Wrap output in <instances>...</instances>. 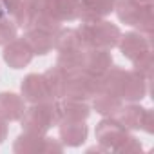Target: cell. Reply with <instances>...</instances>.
I'll use <instances>...</instances> for the list:
<instances>
[{
    "label": "cell",
    "instance_id": "obj_10",
    "mask_svg": "<svg viewBox=\"0 0 154 154\" xmlns=\"http://www.w3.org/2000/svg\"><path fill=\"white\" fill-rule=\"evenodd\" d=\"M58 103V118L62 122H85L91 114V105L85 100H72L62 98L56 100Z\"/></svg>",
    "mask_w": 154,
    "mask_h": 154
},
{
    "label": "cell",
    "instance_id": "obj_26",
    "mask_svg": "<svg viewBox=\"0 0 154 154\" xmlns=\"http://www.w3.org/2000/svg\"><path fill=\"white\" fill-rule=\"evenodd\" d=\"M33 27H36V29H40V31H44V33L54 36V35L62 29V22L56 20L54 17H51L47 11H40V13L36 15V20H35V26H33Z\"/></svg>",
    "mask_w": 154,
    "mask_h": 154
},
{
    "label": "cell",
    "instance_id": "obj_24",
    "mask_svg": "<svg viewBox=\"0 0 154 154\" xmlns=\"http://www.w3.org/2000/svg\"><path fill=\"white\" fill-rule=\"evenodd\" d=\"M54 49L56 51H63V49H84L80 44V36L76 29H65L62 26V29L54 35ZM85 51V49H84Z\"/></svg>",
    "mask_w": 154,
    "mask_h": 154
},
{
    "label": "cell",
    "instance_id": "obj_29",
    "mask_svg": "<svg viewBox=\"0 0 154 154\" xmlns=\"http://www.w3.org/2000/svg\"><path fill=\"white\" fill-rule=\"evenodd\" d=\"M114 150H116V152H125V154H134V152H141L143 147H141L140 140H136L134 136L127 134V136L114 147Z\"/></svg>",
    "mask_w": 154,
    "mask_h": 154
},
{
    "label": "cell",
    "instance_id": "obj_25",
    "mask_svg": "<svg viewBox=\"0 0 154 154\" xmlns=\"http://www.w3.org/2000/svg\"><path fill=\"white\" fill-rule=\"evenodd\" d=\"M18 35V27L13 22V18L0 11V45H6L11 40H15Z\"/></svg>",
    "mask_w": 154,
    "mask_h": 154
},
{
    "label": "cell",
    "instance_id": "obj_34",
    "mask_svg": "<svg viewBox=\"0 0 154 154\" xmlns=\"http://www.w3.org/2000/svg\"><path fill=\"white\" fill-rule=\"evenodd\" d=\"M134 2H136L138 6H141V8H150V6H154V0H134Z\"/></svg>",
    "mask_w": 154,
    "mask_h": 154
},
{
    "label": "cell",
    "instance_id": "obj_31",
    "mask_svg": "<svg viewBox=\"0 0 154 154\" xmlns=\"http://www.w3.org/2000/svg\"><path fill=\"white\" fill-rule=\"evenodd\" d=\"M22 4V0H0V11L11 17V13Z\"/></svg>",
    "mask_w": 154,
    "mask_h": 154
},
{
    "label": "cell",
    "instance_id": "obj_17",
    "mask_svg": "<svg viewBox=\"0 0 154 154\" xmlns=\"http://www.w3.org/2000/svg\"><path fill=\"white\" fill-rule=\"evenodd\" d=\"M67 78H69V72L58 65H53L44 72V80L47 84V89H49V94L53 96V100H62L65 96Z\"/></svg>",
    "mask_w": 154,
    "mask_h": 154
},
{
    "label": "cell",
    "instance_id": "obj_21",
    "mask_svg": "<svg viewBox=\"0 0 154 154\" xmlns=\"http://www.w3.org/2000/svg\"><path fill=\"white\" fill-rule=\"evenodd\" d=\"M123 105V100L120 96H114V94H107V93H98L94 98H93V109L102 114L103 118L107 116H116L118 111L122 109Z\"/></svg>",
    "mask_w": 154,
    "mask_h": 154
},
{
    "label": "cell",
    "instance_id": "obj_3",
    "mask_svg": "<svg viewBox=\"0 0 154 154\" xmlns=\"http://www.w3.org/2000/svg\"><path fill=\"white\" fill-rule=\"evenodd\" d=\"M102 76H96L85 69L69 72L67 78V87H65V96L63 98H72V100H93L98 93H102Z\"/></svg>",
    "mask_w": 154,
    "mask_h": 154
},
{
    "label": "cell",
    "instance_id": "obj_22",
    "mask_svg": "<svg viewBox=\"0 0 154 154\" xmlns=\"http://www.w3.org/2000/svg\"><path fill=\"white\" fill-rule=\"evenodd\" d=\"M114 11H116L120 22H123V24L134 27L136 22H138V18H140V13L143 11V8L138 6L134 0H116Z\"/></svg>",
    "mask_w": 154,
    "mask_h": 154
},
{
    "label": "cell",
    "instance_id": "obj_33",
    "mask_svg": "<svg viewBox=\"0 0 154 154\" xmlns=\"http://www.w3.org/2000/svg\"><path fill=\"white\" fill-rule=\"evenodd\" d=\"M6 138H8V122L0 118V143H4Z\"/></svg>",
    "mask_w": 154,
    "mask_h": 154
},
{
    "label": "cell",
    "instance_id": "obj_13",
    "mask_svg": "<svg viewBox=\"0 0 154 154\" xmlns=\"http://www.w3.org/2000/svg\"><path fill=\"white\" fill-rule=\"evenodd\" d=\"M60 125V141L63 147H80L85 143L89 129L85 122H62Z\"/></svg>",
    "mask_w": 154,
    "mask_h": 154
},
{
    "label": "cell",
    "instance_id": "obj_8",
    "mask_svg": "<svg viewBox=\"0 0 154 154\" xmlns=\"http://www.w3.org/2000/svg\"><path fill=\"white\" fill-rule=\"evenodd\" d=\"M2 56H4V62L11 69H24L26 65L31 63V60H33L35 54L29 49V45L26 44V40L17 36L15 40H11L9 44L4 45Z\"/></svg>",
    "mask_w": 154,
    "mask_h": 154
},
{
    "label": "cell",
    "instance_id": "obj_15",
    "mask_svg": "<svg viewBox=\"0 0 154 154\" xmlns=\"http://www.w3.org/2000/svg\"><path fill=\"white\" fill-rule=\"evenodd\" d=\"M112 67V54L107 49H87L85 51V60H84V69L96 74L103 76L109 69Z\"/></svg>",
    "mask_w": 154,
    "mask_h": 154
},
{
    "label": "cell",
    "instance_id": "obj_32",
    "mask_svg": "<svg viewBox=\"0 0 154 154\" xmlns=\"http://www.w3.org/2000/svg\"><path fill=\"white\" fill-rule=\"evenodd\" d=\"M24 2H27L29 6H33L35 9H38V11H44L45 9V2L47 0H24Z\"/></svg>",
    "mask_w": 154,
    "mask_h": 154
},
{
    "label": "cell",
    "instance_id": "obj_7",
    "mask_svg": "<svg viewBox=\"0 0 154 154\" xmlns=\"http://www.w3.org/2000/svg\"><path fill=\"white\" fill-rule=\"evenodd\" d=\"M20 93H22V98L29 103H40V102L53 100V96L49 94L47 84L44 80V74H36V72L24 76V80L20 84Z\"/></svg>",
    "mask_w": 154,
    "mask_h": 154
},
{
    "label": "cell",
    "instance_id": "obj_16",
    "mask_svg": "<svg viewBox=\"0 0 154 154\" xmlns=\"http://www.w3.org/2000/svg\"><path fill=\"white\" fill-rule=\"evenodd\" d=\"M22 38L29 45L33 54H38V56H44V54H47V53H51L54 49V36L47 35V33H44V31H40L36 27L26 29V35Z\"/></svg>",
    "mask_w": 154,
    "mask_h": 154
},
{
    "label": "cell",
    "instance_id": "obj_1",
    "mask_svg": "<svg viewBox=\"0 0 154 154\" xmlns=\"http://www.w3.org/2000/svg\"><path fill=\"white\" fill-rule=\"evenodd\" d=\"M80 36V44L82 47L87 49H107L111 51L112 47L118 45L122 31L116 24L109 22V20H100L94 24H82L80 27H76Z\"/></svg>",
    "mask_w": 154,
    "mask_h": 154
},
{
    "label": "cell",
    "instance_id": "obj_19",
    "mask_svg": "<svg viewBox=\"0 0 154 154\" xmlns=\"http://www.w3.org/2000/svg\"><path fill=\"white\" fill-rule=\"evenodd\" d=\"M125 76H127V71L123 67H111L103 76H102V93H107V94H114V96H120L122 93V87L125 84Z\"/></svg>",
    "mask_w": 154,
    "mask_h": 154
},
{
    "label": "cell",
    "instance_id": "obj_27",
    "mask_svg": "<svg viewBox=\"0 0 154 154\" xmlns=\"http://www.w3.org/2000/svg\"><path fill=\"white\" fill-rule=\"evenodd\" d=\"M132 65H134L132 71H136L140 76H143L147 82H150V78H152V67H154L152 51L149 49L147 53H143V54H140L138 58H134V60H132Z\"/></svg>",
    "mask_w": 154,
    "mask_h": 154
},
{
    "label": "cell",
    "instance_id": "obj_14",
    "mask_svg": "<svg viewBox=\"0 0 154 154\" xmlns=\"http://www.w3.org/2000/svg\"><path fill=\"white\" fill-rule=\"evenodd\" d=\"M78 8H80V0H47L44 11H47L51 17H54L63 24V22L78 20Z\"/></svg>",
    "mask_w": 154,
    "mask_h": 154
},
{
    "label": "cell",
    "instance_id": "obj_11",
    "mask_svg": "<svg viewBox=\"0 0 154 154\" xmlns=\"http://www.w3.org/2000/svg\"><path fill=\"white\" fill-rule=\"evenodd\" d=\"M26 111V100L22 94L2 91L0 93V118L6 122H18Z\"/></svg>",
    "mask_w": 154,
    "mask_h": 154
},
{
    "label": "cell",
    "instance_id": "obj_9",
    "mask_svg": "<svg viewBox=\"0 0 154 154\" xmlns=\"http://www.w3.org/2000/svg\"><path fill=\"white\" fill-rule=\"evenodd\" d=\"M116 47H120L122 54L132 62L134 58H138L140 54H143L150 49V40H149V36H145L140 31H129L120 36V42Z\"/></svg>",
    "mask_w": 154,
    "mask_h": 154
},
{
    "label": "cell",
    "instance_id": "obj_23",
    "mask_svg": "<svg viewBox=\"0 0 154 154\" xmlns=\"http://www.w3.org/2000/svg\"><path fill=\"white\" fill-rule=\"evenodd\" d=\"M38 13H40L38 9H35L33 6H29L27 2H24V0H22V4L11 13V18L17 24L18 29H24L26 31V29H29V27L35 26V20H36V15Z\"/></svg>",
    "mask_w": 154,
    "mask_h": 154
},
{
    "label": "cell",
    "instance_id": "obj_4",
    "mask_svg": "<svg viewBox=\"0 0 154 154\" xmlns=\"http://www.w3.org/2000/svg\"><path fill=\"white\" fill-rule=\"evenodd\" d=\"M13 150L17 154H51V152H62L63 145L58 140L47 138L45 134H31V132H22L15 143Z\"/></svg>",
    "mask_w": 154,
    "mask_h": 154
},
{
    "label": "cell",
    "instance_id": "obj_6",
    "mask_svg": "<svg viewBox=\"0 0 154 154\" xmlns=\"http://www.w3.org/2000/svg\"><path fill=\"white\" fill-rule=\"evenodd\" d=\"M116 6V0H80L78 20L82 24H94L107 18Z\"/></svg>",
    "mask_w": 154,
    "mask_h": 154
},
{
    "label": "cell",
    "instance_id": "obj_2",
    "mask_svg": "<svg viewBox=\"0 0 154 154\" xmlns=\"http://www.w3.org/2000/svg\"><path fill=\"white\" fill-rule=\"evenodd\" d=\"M22 129L24 132L31 134H47L51 127L60 123L58 118V103L56 100L31 103V107H26L22 118Z\"/></svg>",
    "mask_w": 154,
    "mask_h": 154
},
{
    "label": "cell",
    "instance_id": "obj_30",
    "mask_svg": "<svg viewBox=\"0 0 154 154\" xmlns=\"http://www.w3.org/2000/svg\"><path fill=\"white\" fill-rule=\"evenodd\" d=\"M140 129L145 131V132H149V134L154 132V114H152L150 109H145V114H143V120H141V127Z\"/></svg>",
    "mask_w": 154,
    "mask_h": 154
},
{
    "label": "cell",
    "instance_id": "obj_5",
    "mask_svg": "<svg viewBox=\"0 0 154 154\" xmlns=\"http://www.w3.org/2000/svg\"><path fill=\"white\" fill-rule=\"evenodd\" d=\"M94 134H96V141L103 149L114 150V147L129 134V131L120 123V120L116 116H107L96 125Z\"/></svg>",
    "mask_w": 154,
    "mask_h": 154
},
{
    "label": "cell",
    "instance_id": "obj_20",
    "mask_svg": "<svg viewBox=\"0 0 154 154\" xmlns=\"http://www.w3.org/2000/svg\"><path fill=\"white\" fill-rule=\"evenodd\" d=\"M56 65L62 67L67 72H74L84 69V60H85V51L84 49H63L56 51Z\"/></svg>",
    "mask_w": 154,
    "mask_h": 154
},
{
    "label": "cell",
    "instance_id": "obj_12",
    "mask_svg": "<svg viewBox=\"0 0 154 154\" xmlns=\"http://www.w3.org/2000/svg\"><path fill=\"white\" fill-rule=\"evenodd\" d=\"M147 91H149V82L143 76H140L136 71H127L120 98L123 102H141L147 96Z\"/></svg>",
    "mask_w": 154,
    "mask_h": 154
},
{
    "label": "cell",
    "instance_id": "obj_18",
    "mask_svg": "<svg viewBox=\"0 0 154 154\" xmlns=\"http://www.w3.org/2000/svg\"><path fill=\"white\" fill-rule=\"evenodd\" d=\"M143 114H145V109L138 102H129V105H122L116 116L127 131H138L141 127Z\"/></svg>",
    "mask_w": 154,
    "mask_h": 154
},
{
    "label": "cell",
    "instance_id": "obj_28",
    "mask_svg": "<svg viewBox=\"0 0 154 154\" xmlns=\"http://www.w3.org/2000/svg\"><path fill=\"white\" fill-rule=\"evenodd\" d=\"M154 6H150V8H143V11L140 13V18H138V22H136V29L140 31V33H143L145 36H150L152 35V31H154V9H152Z\"/></svg>",
    "mask_w": 154,
    "mask_h": 154
}]
</instances>
